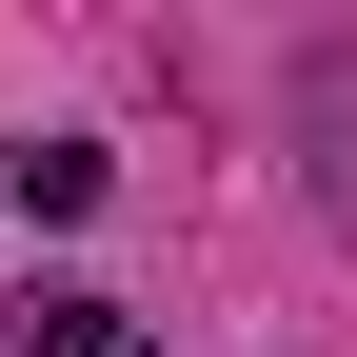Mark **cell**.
<instances>
[{"instance_id":"obj_1","label":"cell","mask_w":357,"mask_h":357,"mask_svg":"<svg viewBox=\"0 0 357 357\" xmlns=\"http://www.w3.org/2000/svg\"><path fill=\"white\" fill-rule=\"evenodd\" d=\"M0 199H20V218H100V139H40V159H0Z\"/></svg>"},{"instance_id":"obj_2","label":"cell","mask_w":357,"mask_h":357,"mask_svg":"<svg viewBox=\"0 0 357 357\" xmlns=\"http://www.w3.org/2000/svg\"><path fill=\"white\" fill-rule=\"evenodd\" d=\"M20 357H139V337H119V298H79V278H60V298L20 318Z\"/></svg>"}]
</instances>
